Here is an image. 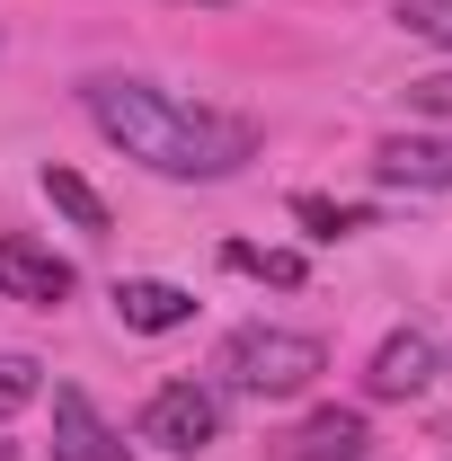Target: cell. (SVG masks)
Masks as SVG:
<instances>
[{
	"label": "cell",
	"instance_id": "cell-15",
	"mask_svg": "<svg viewBox=\"0 0 452 461\" xmlns=\"http://www.w3.org/2000/svg\"><path fill=\"white\" fill-rule=\"evenodd\" d=\"M408 107H417V115H444V124H452V71H435V80H408Z\"/></svg>",
	"mask_w": 452,
	"mask_h": 461
},
{
	"label": "cell",
	"instance_id": "cell-6",
	"mask_svg": "<svg viewBox=\"0 0 452 461\" xmlns=\"http://www.w3.org/2000/svg\"><path fill=\"white\" fill-rule=\"evenodd\" d=\"M364 444H373L364 408H311L302 426H284L267 453L276 461H364Z\"/></svg>",
	"mask_w": 452,
	"mask_h": 461
},
{
	"label": "cell",
	"instance_id": "cell-11",
	"mask_svg": "<svg viewBox=\"0 0 452 461\" xmlns=\"http://www.w3.org/2000/svg\"><path fill=\"white\" fill-rule=\"evenodd\" d=\"M45 195H54V204H62V213H71L80 230H107V204H98V186H89V177H71V169H45Z\"/></svg>",
	"mask_w": 452,
	"mask_h": 461
},
{
	"label": "cell",
	"instance_id": "cell-1",
	"mask_svg": "<svg viewBox=\"0 0 452 461\" xmlns=\"http://www.w3.org/2000/svg\"><path fill=\"white\" fill-rule=\"evenodd\" d=\"M80 107L89 124L107 133L124 160H142L151 177H231L258 160V124L249 115H222V107H186L169 89H151V80H80Z\"/></svg>",
	"mask_w": 452,
	"mask_h": 461
},
{
	"label": "cell",
	"instance_id": "cell-16",
	"mask_svg": "<svg viewBox=\"0 0 452 461\" xmlns=\"http://www.w3.org/2000/svg\"><path fill=\"white\" fill-rule=\"evenodd\" d=\"M186 9H231V0H186Z\"/></svg>",
	"mask_w": 452,
	"mask_h": 461
},
{
	"label": "cell",
	"instance_id": "cell-2",
	"mask_svg": "<svg viewBox=\"0 0 452 461\" xmlns=\"http://www.w3.org/2000/svg\"><path fill=\"white\" fill-rule=\"evenodd\" d=\"M329 373V346L302 338V329H231L222 338V382L249 400H293Z\"/></svg>",
	"mask_w": 452,
	"mask_h": 461
},
{
	"label": "cell",
	"instance_id": "cell-9",
	"mask_svg": "<svg viewBox=\"0 0 452 461\" xmlns=\"http://www.w3.org/2000/svg\"><path fill=\"white\" fill-rule=\"evenodd\" d=\"M115 320L142 329V338H169V329L195 320V293H186V285H160V276H124V285H115Z\"/></svg>",
	"mask_w": 452,
	"mask_h": 461
},
{
	"label": "cell",
	"instance_id": "cell-4",
	"mask_svg": "<svg viewBox=\"0 0 452 461\" xmlns=\"http://www.w3.org/2000/svg\"><path fill=\"white\" fill-rule=\"evenodd\" d=\"M0 293H9V302L54 311V302H71V293H80V267H71V258H54L45 240H27V230H0Z\"/></svg>",
	"mask_w": 452,
	"mask_h": 461
},
{
	"label": "cell",
	"instance_id": "cell-14",
	"mask_svg": "<svg viewBox=\"0 0 452 461\" xmlns=\"http://www.w3.org/2000/svg\"><path fill=\"white\" fill-rule=\"evenodd\" d=\"M391 18L426 45H452V0H391Z\"/></svg>",
	"mask_w": 452,
	"mask_h": 461
},
{
	"label": "cell",
	"instance_id": "cell-3",
	"mask_svg": "<svg viewBox=\"0 0 452 461\" xmlns=\"http://www.w3.org/2000/svg\"><path fill=\"white\" fill-rule=\"evenodd\" d=\"M213 435H222V400H213L204 382H169V391H151V408H142V444L195 461Z\"/></svg>",
	"mask_w": 452,
	"mask_h": 461
},
{
	"label": "cell",
	"instance_id": "cell-5",
	"mask_svg": "<svg viewBox=\"0 0 452 461\" xmlns=\"http://www.w3.org/2000/svg\"><path fill=\"white\" fill-rule=\"evenodd\" d=\"M373 186H391V195H444L452 186V133H391V142H373Z\"/></svg>",
	"mask_w": 452,
	"mask_h": 461
},
{
	"label": "cell",
	"instance_id": "cell-8",
	"mask_svg": "<svg viewBox=\"0 0 452 461\" xmlns=\"http://www.w3.org/2000/svg\"><path fill=\"white\" fill-rule=\"evenodd\" d=\"M54 461H124V435L89 408L80 382H54Z\"/></svg>",
	"mask_w": 452,
	"mask_h": 461
},
{
	"label": "cell",
	"instance_id": "cell-10",
	"mask_svg": "<svg viewBox=\"0 0 452 461\" xmlns=\"http://www.w3.org/2000/svg\"><path fill=\"white\" fill-rule=\"evenodd\" d=\"M293 222L311 240H346V230H373V204H338V195H293Z\"/></svg>",
	"mask_w": 452,
	"mask_h": 461
},
{
	"label": "cell",
	"instance_id": "cell-13",
	"mask_svg": "<svg viewBox=\"0 0 452 461\" xmlns=\"http://www.w3.org/2000/svg\"><path fill=\"white\" fill-rule=\"evenodd\" d=\"M222 258L240 267V276H267V285H302V258H293V249H249V240H231Z\"/></svg>",
	"mask_w": 452,
	"mask_h": 461
},
{
	"label": "cell",
	"instance_id": "cell-18",
	"mask_svg": "<svg viewBox=\"0 0 452 461\" xmlns=\"http://www.w3.org/2000/svg\"><path fill=\"white\" fill-rule=\"evenodd\" d=\"M444 373H452V355H444Z\"/></svg>",
	"mask_w": 452,
	"mask_h": 461
},
{
	"label": "cell",
	"instance_id": "cell-7",
	"mask_svg": "<svg viewBox=\"0 0 452 461\" xmlns=\"http://www.w3.org/2000/svg\"><path fill=\"white\" fill-rule=\"evenodd\" d=\"M435 373H444L435 338H426V329H391V338L373 346V373H364V391H373V400H417Z\"/></svg>",
	"mask_w": 452,
	"mask_h": 461
},
{
	"label": "cell",
	"instance_id": "cell-17",
	"mask_svg": "<svg viewBox=\"0 0 452 461\" xmlns=\"http://www.w3.org/2000/svg\"><path fill=\"white\" fill-rule=\"evenodd\" d=\"M0 461H9V444H0Z\"/></svg>",
	"mask_w": 452,
	"mask_h": 461
},
{
	"label": "cell",
	"instance_id": "cell-12",
	"mask_svg": "<svg viewBox=\"0 0 452 461\" xmlns=\"http://www.w3.org/2000/svg\"><path fill=\"white\" fill-rule=\"evenodd\" d=\"M36 400H45V364L36 355H0V417H18Z\"/></svg>",
	"mask_w": 452,
	"mask_h": 461
}]
</instances>
